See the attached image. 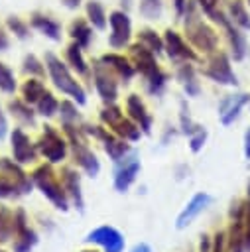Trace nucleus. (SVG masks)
<instances>
[{
  "mask_svg": "<svg viewBox=\"0 0 250 252\" xmlns=\"http://www.w3.org/2000/svg\"><path fill=\"white\" fill-rule=\"evenodd\" d=\"M161 12H163L161 0H140V14L146 20H157L161 18Z\"/></svg>",
  "mask_w": 250,
  "mask_h": 252,
  "instance_id": "15",
  "label": "nucleus"
},
{
  "mask_svg": "<svg viewBox=\"0 0 250 252\" xmlns=\"http://www.w3.org/2000/svg\"><path fill=\"white\" fill-rule=\"evenodd\" d=\"M4 132H6V120H4V116L0 112V136H4Z\"/></svg>",
  "mask_w": 250,
  "mask_h": 252,
  "instance_id": "28",
  "label": "nucleus"
},
{
  "mask_svg": "<svg viewBox=\"0 0 250 252\" xmlns=\"http://www.w3.org/2000/svg\"><path fill=\"white\" fill-rule=\"evenodd\" d=\"M197 4H199V8L203 10V14L207 16V18H211L213 22H217V24H220L226 16L219 10V0H197Z\"/></svg>",
  "mask_w": 250,
  "mask_h": 252,
  "instance_id": "16",
  "label": "nucleus"
},
{
  "mask_svg": "<svg viewBox=\"0 0 250 252\" xmlns=\"http://www.w3.org/2000/svg\"><path fill=\"white\" fill-rule=\"evenodd\" d=\"M31 26L49 39H55V41L61 39V24L45 14H39V12L31 14Z\"/></svg>",
  "mask_w": 250,
  "mask_h": 252,
  "instance_id": "7",
  "label": "nucleus"
},
{
  "mask_svg": "<svg viewBox=\"0 0 250 252\" xmlns=\"http://www.w3.org/2000/svg\"><path fill=\"white\" fill-rule=\"evenodd\" d=\"M246 156L250 158V130L246 132Z\"/></svg>",
  "mask_w": 250,
  "mask_h": 252,
  "instance_id": "29",
  "label": "nucleus"
},
{
  "mask_svg": "<svg viewBox=\"0 0 250 252\" xmlns=\"http://www.w3.org/2000/svg\"><path fill=\"white\" fill-rule=\"evenodd\" d=\"M55 106H57V104H55L53 96H51L49 93H45L43 98H41V102H39V110H41V114H53Z\"/></svg>",
  "mask_w": 250,
  "mask_h": 252,
  "instance_id": "23",
  "label": "nucleus"
},
{
  "mask_svg": "<svg viewBox=\"0 0 250 252\" xmlns=\"http://www.w3.org/2000/svg\"><path fill=\"white\" fill-rule=\"evenodd\" d=\"M171 2H173V8H175L177 18H183L185 8H187V0H171Z\"/></svg>",
  "mask_w": 250,
  "mask_h": 252,
  "instance_id": "25",
  "label": "nucleus"
},
{
  "mask_svg": "<svg viewBox=\"0 0 250 252\" xmlns=\"http://www.w3.org/2000/svg\"><path fill=\"white\" fill-rule=\"evenodd\" d=\"M134 252H150V250H148V246H140V248H136Z\"/></svg>",
  "mask_w": 250,
  "mask_h": 252,
  "instance_id": "31",
  "label": "nucleus"
},
{
  "mask_svg": "<svg viewBox=\"0 0 250 252\" xmlns=\"http://www.w3.org/2000/svg\"><path fill=\"white\" fill-rule=\"evenodd\" d=\"M246 102H248V94H230V96H226V98L220 102V110H219L220 122H222V124H230V122L238 116L240 108H242Z\"/></svg>",
  "mask_w": 250,
  "mask_h": 252,
  "instance_id": "6",
  "label": "nucleus"
},
{
  "mask_svg": "<svg viewBox=\"0 0 250 252\" xmlns=\"http://www.w3.org/2000/svg\"><path fill=\"white\" fill-rule=\"evenodd\" d=\"M199 4L197 0H187V8H185V32L189 35V39L203 51H213L217 47V33L211 26H207L201 18H199Z\"/></svg>",
  "mask_w": 250,
  "mask_h": 252,
  "instance_id": "1",
  "label": "nucleus"
},
{
  "mask_svg": "<svg viewBox=\"0 0 250 252\" xmlns=\"http://www.w3.org/2000/svg\"><path fill=\"white\" fill-rule=\"evenodd\" d=\"M181 79L185 81V89H187V93H191V94H197L199 93V87H197V83H195V79H193V71H191V67H183L181 69Z\"/></svg>",
  "mask_w": 250,
  "mask_h": 252,
  "instance_id": "22",
  "label": "nucleus"
},
{
  "mask_svg": "<svg viewBox=\"0 0 250 252\" xmlns=\"http://www.w3.org/2000/svg\"><path fill=\"white\" fill-rule=\"evenodd\" d=\"M26 71H31V73H41V67L37 63V59L33 55L26 57Z\"/></svg>",
  "mask_w": 250,
  "mask_h": 252,
  "instance_id": "24",
  "label": "nucleus"
},
{
  "mask_svg": "<svg viewBox=\"0 0 250 252\" xmlns=\"http://www.w3.org/2000/svg\"><path fill=\"white\" fill-rule=\"evenodd\" d=\"M45 63H47V69H49L51 79L55 81V85H57L63 93H67V94L75 96L79 102H85V94H83L81 87L77 85V81H73V77L69 75L67 67H65V65L55 57V55H51V53H47Z\"/></svg>",
  "mask_w": 250,
  "mask_h": 252,
  "instance_id": "2",
  "label": "nucleus"
},
{
  "mask_svg": "<svg viewBox=\"0 0 250 252\" xmlns=\"http://www.w3.org/2000/svg\"><path fill=\"white\" fill-rule=\"evenodd\" d=\"M163 45H165L169 57H173V59H179V57H181V59H193V57H195V53L187 47V43L183 41V37H181L177 32H173V30H167V32H165Z\"/></svg>",
  "mask_w": 250,
  "mask_h": 252,
  "instance_id": "5",
  "label": "nucleus"
},
{
  "mask_svg": "<svg viewBox=\"0 0 250 252\" xmlns=\"http://www.w3.org/2000/svg\"><path fill=\"white\" fill-rule=\"evenodd\" d=\"M207 75L215 83H220V85H236V75L232 73L230 63H228V57L224 53H217L211 59V65L207 69Z\"/></svg>",
  "mask_w": 250,
  "mask_h": 252,
  "instance_id": "4",
  "label": "nucleus"
},
{
  "mask_svg": "<svg viewBox=\"0 0 250 252\" xmlns=\"http://www.w3.org/2000/svg\"><path fill=\"white\" fill-rule=\"evenodd\" d=\"M209 203V195H203V193H199V195H195L193 197V201L189 203V207L183 211V215L177 219V226L181 228V226H185V224H189V220H193L201 211H203V207Z\"/></svg>",
  "mask_w": 250,
  "mask_h": 252,
  "instance_id": "11",
  "label": "nucleus"
},
{
  "mask_svg": "<svg viewBox=\"0 0 250 252\" xmlns=\"http://www.w3.org/2000/svg\"><path fill=\"white\" fill-rule=\"evenodd\" d=\"M228 18L234 26H238L242 30H250V14L242 0H232L228 4Z\"/></svg>",
  "mask_w": 250,
  "mask_h": 252,
  "instance_id": "10",
  "label": "nucleus"
},
{
  "mask_svg": "<svg viewBox=\"0 0 250 252\" xmlns=\"http://www.w3.org/2000/svg\"><path fill=\"white\" fill-rule=\"evenodd\" d=\"M108 24H110V45L112 47H124L130 41L132 35V24L130 18L124 10H114L108 16Z\"/></svg>",
  "mask_w": 250,
  "mask_h": 252,
  "instance_id": "3",
  "label": "nucleus"
},
{
  "mask_svg": "<svg viewBox=\"0 0 250 252\" xmlns=\"http://www.w3.org/2000/svg\"><path fill=\"white\" fill-rule=\"evenodd\" d=\"M14 87H16V83H14V75H12V71H10L4 63H0V89L6 91V93H12Z\"/></svg>",
  "mask_w": 250,
  "mask_h": 252,
  "instance_id": "20",
  "label": "nucleus"
},
{
  "mask_svg": "<svg viewBox=\"0 0 250 252\" xmlns=\"http://www.w3.org/2000/svg\"><path fill=\"white\" fill-rule=\"evenodd\" d=\"M138 39H140V43H142L146 49H150L152 53H159V51L163 49V41H161V37H159L154 30H142V32L138 33Z\"/></svg>",
  "mask_w": 250,
  "mask_h": 252,
  "instance_id": "14",
  "label": "nucleus"
},
{
  "mask_svg": "<svg viewBox=\"0 0 250 252\" xmlns=\"http://www.w3.org/2000/svg\"><path fill=\"white\" fill-rule=\"evenodd\" d=\"M6 26H8V30H10L12 33H16L20 39H26V37H28L30 28H28V24H26L22 18H18V16H8Z\"/></svg>",
  "mask_w": 250,
  "mask_h": 252,
  "instance_id": "19",
  "label": "nucleus"
},
{
  "mask_svg": "<svg viewBox=\"0 0 250 252\" xmlns=\"http://www.w3.org/2000/svg\"><path fill=\"white\" fill-rule=\"evenodd\" d=\"M69 33L75 39V43H79L81 47H87L91 43V37H93V30L85 20H73L71 28H69Z\"/></svg>",
  "mask_w": 250,
  "mask_h": 252,
  "instance_id": "12",
  "label": "nucleus"
},
{
  "mask_svg": "<svg viewBox=\"0 0 250 252\" xmlns=\"http://www.w3.org/2000/svg\"><path fill=\"white\" fill-rule=\"evenodd\" d=\"M102 63L112 65V67H114L120 75H124V77H130V75H132V67H130L128 61H126L124 57H120V55H114V53L104 55V57H102Z\"/></svg>",
  "mask_w": 250,
  "mask_h": 252,
  "instance_id": "17",
  "label": "nucleus"
},
{
  "mask_svg": "<svg viewBox=\"0 0 250 252\" xmlns=\"http://www.w3.org/2000/svg\"><path fill=\"white\" fill-rule=\"evenodd\" d=\"M120 4H122V10L126 12V10L132 6V0H120Z\"/></svg>",
  "mask_w": 250,
  "mask_h": 252,
  "instance_id": "30",
  "label": "nucleus"
},
{
  "mask_svg": "<svg viewBox=\"0 0 250 252\" xmlns=\"http://www.w3.org/2000/svg\"><path fill=\"white\" fill-rule=\"evenodd\" d=\"M89 240H94V242L104 244L108 252H120V248H122V238H120V234H118L116 230H112V228H106V226L94 230Z\"/></svg>",
  "mask_w": 250,
  "mask_h": 252,
  "instance_id": "9",
  "label": "nucleus"
},
{
  "mask_svg": "<svg viewBox=\"0 0 250 252\" xmlns=\"http://www.w3.org/2000/svg\"><path fill=\"white\" fill-rule=\"evenodd\" d=\"M67 59H69V63H71L79 73H85V71H87V65H85L83 55H81V45H79V43H73V45L67 47Z\"/></svg>",
  "mask_w": 250,
  "mask_h": 252,
  "instance_id": "18",
  "label": "nucleus"
},
{
  "mask_svg": "<svg viewBox=\"0 0 250 252\" xmlns=\"http://www.w3.org/2000/svg\"><path fill=\"white\" fill-rule=\"evenodd\" d=\"M61 2H63V6H65V8L75 10V8H79V6H81V2H83V0H61Z\"/></svg>",
  "mask_w": 250,
  "mask_h": 252,
  "instance_id": "27",
  "label": "nucleus"
},
{
  "mask_svg": "<svg viewBox=\"0 0 250 252\" xmlns=\"http://www.w3.org/2000/svg\"><path fill=\"white\" fill-rule=\"evenodd\" d=\"M24 94H26L28 100H35V98L43 96V87H41V83H37V81H28L26 87H24Z\"/></svg>",
  "mask_w": 250,
  "mask_h": 252,
  "instance_id": "21",
  "label": "nucleus"
},
{
  "mask_svg": "<svg viewBox=\"0 0 250 252\" xmlns=\"http://www.w3.org/2000/svg\"><path fill=\"white\" fill-rule=\"evenodd\" d=\"M220 26L224 28V32H226V35H228V41H230V47H232V55H234V59H242V57H244V53H246V41H244V35L238 32V28L230 22V18H228V16L220 22Z\"/></svg>",
  "mask_w": 250,
  "mask_h": 252,
  "instance_id": "8",
  "label": "nucleus"
},
{
  "mask_svg": "<svg viewBox=\"0 0 250 252\" xmlns=\"http://www.w3.org/2000/svg\"><path fill=\"white\" fill-rule=\"evenodd\" d=\"M8 45H10V39H8V33L0 28V51H4V49H8Z\"/></svg>",
  "mask_w": 250,
  "mask_h": 252,
  "instance_id": "26",
  "label": "nucleus"
},
{
  "mask_svg": "<svg viewBox=\"0 0 250 252\" xmlns=\"http://www.w3.org/2000/svg\"><path fill=\"white\" fill-rule=\"evenodd\" d=\"M87 18L96 30L106 28V14H104V8H102L100 2H96V0L87 2Z\"/></svg>",
  "mask_w": 250,
  "mask_h": 252,
  "instance_id": "13",
  "label": "nucleus"
}]
</instances>
